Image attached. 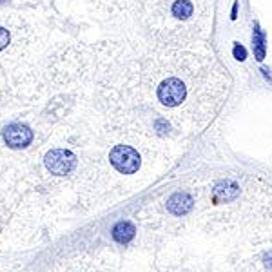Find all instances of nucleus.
Wrapping results in <instances>:
<instances>
[{"label":"nucleus","mask_w":272,"mask_h":272,"mask_svg":"<svg viewBox=\"0 0 272 272\" xmlns=\"http://www.w3.org/2000/svg\"><path fill=\"white\" fill-rule=\"evenodd\" d=\"M109 162L120 174H134L140 169V154L131 145H114L109 151Z\"/></svg>","instance_id":"f257e3e1"},{"label":"nucleus","mask_w":272,"mask_h":272,"mask_svg":"<svg viewBox=\"0 0 272 272\" xmlns=\"http://www.w3.org/2000/svg\"><path fill=\"white\" fill-rule=\"evenodd\" d=\"M2 136H4V142L9 149H26L27 145H31L33 138H35L31 127H27L26 123L20 122L9 123L2 132Z\"/></svg>","instance_id":"f03ea898"},{"label":"nucleus","mask_w":272,"mask_h":272,"mask_svg":"<svg viewBox=\"0 0 272 272\" xmlns=\"http://www.w3.org/2000/svg\"><path fill=\"white\" fill-rule=\"evenodd\" d=\"M18 31H22V26L15 27L11 18L0 15V54H6L8 51H13L22 45Z\"/></svg>","instance_id":"7ed1b4c3"},{"label":"nucleus","mask_w":272,"mask_h":272,"mask_svg":"<svg viewBox=\"0 0 272 272\" xmlns=\"http://www.w3.org/2000/svg\"><path fill=\"white\" fill-rule=\"evenodd\" d=\"M194 205V199L192 196L187 194V192H174L171 198L167 199V211L174 216H183L192 209Z\"/></svg>","instance_id":"20e7f679"},{"label":"nucleus","mask_w":272,"mask_h":272,"mask_svg":"<svg viewBox=\"0 0 272 272\" xmlns=\"http://www.w3.org/2000/svg\"><path fill=\"white\" fill-rule=\"evenodd\" d=\"M252 53L258 62H263L267 56V35L259 27V22H254L252 26Z\"/></svg>","instance_id":"39448f33"},{"label":"nucleus","mask_w":272,"mask_h":272,"mask_svg":"<svg viewBox=\"0 0 272 272\" xmlns=\"http://www.w3.org/2000/svg\"><path fill=\"white\" fill-rule=\"evenodd\" d=\"M136 234V227L132 225L131 222H118L116 225L113 227V238L114 241H118V243H129V241L134 238Z\"/></svg>","instance_id":"423d86ee"},{"label":"nucleus","mask_w":272,"mask_h":272,"mask_svg":"<svg viewBox=\"0 0 272 272\" xmlns=\"http://www.w3.org/2000/svg\"><path fill=\"white\" fill-rule=\"evenodd\" d=\"M232 56H234L238 62H245V60H247V49H245L240 42H234V45H232Z\"/></svg>","instance_id":"0eeeda50"},{"label":"nucleus","mask_w":272,"mask_h":272,"mask_svg":"<svg viewBox=\"0 0 272 272\" xmlns=\"http://www.w3.org/2000/svg\"><path fill=\"white\" fill-rule=\"evenodd\" d=\"M238 8H240V2L234 0V4H232V9H231V20H236V18H238Z\"/></svg>","instance_id":"6e6552de"}]
</instances>
